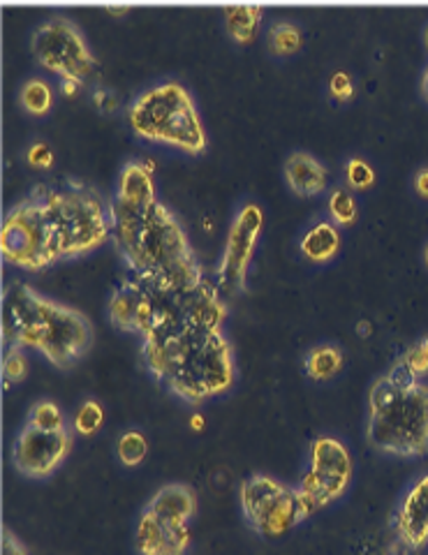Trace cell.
<instances>
[{"label": "cell", "mask_w": 428, "mask_h": 555, "mask_svg": "<svg viewBox=\"0 0 428 555\" xmlns=\"http://www.w3.org/2000/svg\"><path fill=\"white\" fill-rule=\"evenodd\" d=\"M387 555H419L428 546V475L417 477L403 493L389 520Z\"/></svg>", "instance_id": "cell-13"}, {"label": "cell", "mask_w": 428, "mask_h": 555, "mask_svg": "<svg viewBox=\"0 0 428 555\" xmlns=\"http://www.w3.org/2000/svg\"><path fill=\"white\" fill-rule=\"evenodd\" d=\"M264 10L260 5H230L225 10V30L236 44H248L255 40L257 30H260Z\"/></svg>", "instance_id": "cell-19"}, {"label": "cell", "mask_w": 428, "mask_h": 555, "mask_svg": "<svg viewBox=\"0 0 428 555\" xmlns=\"http://www.w3.org/2000/svg\"><path fill=\"white\" fill-rule=\"evenodd\" d=\"M107 238L109 199L89 183L67 179L38 183L8 208L0 253L8 264L36 273L63 259L89 255Z\"/></svg>", "instance_id": "cell-1"}, {"label": "cell", "mask_w": 428, "mask_h": 555, "mask_svg": "<svg viewBox=\"0 0 428 555\" xmlns=\"http://www.w3.org/2000/svg\"><path fill=\"white\" fill-rule=\"evenodd\" d=\"M142 359L160 385L191 405L225 393L236 377L232 343L222 328L191 326L142 340Z\"/></svg>", "instance_id": "cell-4"}, {"label": "cell", "mask_w": 428, "mask_h": 555, "mask_svg": "<svg viewBox=\"0 0 428 555\" xmlns=\"http://www.w3.org/2000/svg\"><path fill=\"white\" fill-rule=\"evenodd\" d=\"M193 428L202 430L204 428V416L202 414H193Z\"/></svg>", "instance_id": "cell-37"}, {"label": "cell", "mask_w": 428, "mask_h": 555, "mask_svg": "<svg viewBox=\"0 0 428 555\" xmlns=\"http://www.w3.org/2000/svg\"><path fill=\"white\" fill-rule=\"evenodd\" d=\"M238 500L248 526L262 537H281L313 512L299 486H287L271 475L255 473L238 486Z\"/></svg>", "instance_id": "cell-8"}, {"label": "cell", "mask_w": 428, "mask_h": 555, "mask_svg": "<svg viewBox=\"0 0 428 555\" xmlns=\"http://www.w3.org/2000/svg\"><path fill=\"white\" fill-rule=\"evenodd\" d=\"M346 181L350 190H368L378 181V173L371 167L368 160L359 158V155H352L346 163Z\"/></svg>", "instance_id": "cell-28"}, {"label": "cell", "mask_w": 428, "mask_h": 555, "mask_svg": "<svg viewBox=\"0 0 428 555\" xmlns=\"http://www.w3.org/2000/svg\"><path fill=\"white\" fill-rule=\"evenodd\" d=\"M107 12H118V14H126V12H128V8H114V5H109V8H107Z\"/></svg>", "instance_id": "cell-38"}, {"label": "cell", "mask_w": 428, "mask_h": 555, "mask_svg": "<svg viewBox=\"0 0 428 555\" xmlns=\"http://www.w3.org/2000/svg\"><path fill=\"white\" fill-rule=\"evenodd\" d=\"M424 44H426V49H428V24H426V28H424Z\"/></svg>", "instance_id": "cell-40"}, {"label": "cell", "mask_w": 428, "mask_h": 555, "mask_svg": "<svg viewBox=\"0 0 428 555\" xmlns=\"http://www.w3.org/2000/svg\"><path fill=\"white\" fill-rule=\"evenodd\" d=\"M267 42H269V49L271 54L276 56H293L297 54V51L301 49L303 44V33L297 24L293 22H273L269 33H267Z\"/></svg>", "instance_id": "cell-23"}, {"label": "cell", "mask_w": 428, "mask_h": 555, "mask_svg": "<svg viewBox=\"0 0 428 555\" xmlns=\"http://www.w3.org/2000/svg\"><path fill=\"white\" fill-rule=\"evenodd\" d=\"M285 181L297 197H315L329 188V169L308 151H293L283 165Z\"/></svg>", "instance_id": "cell-15"}, {"label": "cell", "mask_w": 428, "mask_h": 555, "mask_svg": "<svg viewBox=\"0 0 428 555\" xmlns=\"http://www.w3.org/2000/svg\"><path fill=\"white\" fill-rule=\"evenodd\" d=\"M26 160L28 165L33 167H40V169H47L54 165V151H51V146L47 142H33L28 149H26Z\"/></svg>", "instance_id": "cell-31"}, {"label": "cell", "mask_w": 428, "mask_h": 555, "mask_svg": "<svg viewBox=\"0 0 428 555\" xmlns=\"http://www.w3.org/2000/svg\"><path fill=\"white\" fill-rule=\"evenodd\" d=\"M329 95L336 102L352 100V95H354V81H352V77L348 73H342V69L334 73L332 79H329Z\"/></svg>", "instance_id": "cell-30"}, {"label": "cell", "mask_w": 428, "mask_h": 555, "mask_svg": "<svg viewBox=\"0 0 428 555\" xmlns=\"http://www.w3.org/2000/svg\"><path fill=\"white\" fill-rule=\"evenodd\" d=\"M130 130L144 142L165 144L199 155L209 146V134L191 91L177 79H167L137 93L126 107Z\"/></svg>", "instance_id": "cell-7"}, {"label": "cell", "mask_w": 428, "mask_h": 555, "mask_svg": "<svg viewBox=\"0 0 428 555\" xmlns=\"http://www.w3.org/2000/svg\"><path fill=\"white\" fill-rule=\"evenodd\" d=\"M107 315L118 332L148 340L179 334L191 326L222 328L228 306L213 278L191 289H171L128 275L112 292Z\"/></svg>", "instance_id": "cell-3"}, {"label": "cell", "mask_w": 428, "mask_h": 555, "mask_svg": "<svg viewBox=\"0 0 428 555\" xmlns=\"http://www.w3.org/2000/svg\"><path fill=\"white\" fill-rule=\"evenodd\" d=\"M112 241L128 275L171 289H191L207 281L204 267L179 216L160 199L132 206L109 197Z\"/></svg>", "instance_id": "cell-2"}, {"label": "cell", "mask_w": 428, "mask_h": 555, "mask_svg": "<svg viewBox=\"0 0 428 555\" xmlns=\"http://www.w3.org/2000/svg\"><path fill=\"white\" fill-rule=\"evenodd\" d=\"M262 228H264V211L260 204L246 202L242 208H238L230 224L225 248H222L216 278H213L222 294H230L232 297V294L244 292L248 269L252 262L257 241H260Z\"/></svg>", "instance_id": "cell-11"}, {"label": "cell", "mask_w": 428, "mask_h": 555, "mask_svg": "<svg viewBox=\"0 0 428 555\" xmlns=\"http://www.w3.org/2000/svg\"><path fill=\"white\" fill-rule=\"evenodd\" d=\"M352 454L346 442L332 436H320L313 440L308 470L299 481V491L313 512L346 495L352 481Z\"/></svg>", "instance_id": "cell-10"}, {"label": "cell", "mask_w": 428, "mask_h": 555, "mask_svg": "<svg viewBox=\"0 0 428 555\" xmlns=\"http://www.w3.org/2000/svg\"><path fill=\"white\" fill-rule=\"evenodd\" d=\"M70 449L73 433L67 428L42 430L24 424L12 442V465L28 479H47L59 470Z\"/></svg>", "instance_id": "cell-12"}, {"label": "cell", "mask_w": 428, "mask_h": 555, "mask_svg": "<svg viewBox=\"0 0 428 555\" xmlns=\"http://www.w3.org/2000/svg\"><path fill=\"white\" fill-rule=\"evenodd\" d=\"M3 555H28L26 546L8 528H3Z\"/></svg>", "instance_id": "cell-32"}, {"label": "cell", "mask_w": 428, "mask_h": 555, "mask_svg": "<svg viewBox=\"0 0 428 555\" xmlns=\"http://www.w3.org/2000/svg\"><path fill=\"white\" fill-rule=\"evenodd\" d=\"M413 185H415V193H417L419 197L428 199V167H421V169L415 173Z\"/></svg>", "instance_id": "cell-34"}, {"label": "cell", "mask_w": 428, "mask_h": 555, "mask_svg": "<svg viewBox=\"0 0 428 555\" xmlns=\"http://www.w3.org/2000/svg\"><path fill=\"white\" fill-rule=\"evenodd\" d=\"M393 366L401 369L410 379L421 382V377L428 375V336L410 345L407 350L393 361Z\"/></svg>", "instance_id": "cell-24"}, {"label": "cell", "mask_w": 428, "mask_h": 555, "mask_svg": "<svg viewBox=\"0 0 428 555\" xmlns=\"http://www.w3.org/2000/svg\"><path fill=\"white\" fill-rule=\"evenodd\" d=\"M134 544L140 555H187V548H191V528L171 524V520L144 509L140 524H137Z\"/></svg>", "instance_id": "cell-14"}, {"label": "cell", "mask_w": 428, "mask_h": 555, "mask_svg": "<svg viewBox=\"0 0 428 555\" xmlns=\"http://www.w3.org/2000/svg\"><path fill=\"white\" fill-rule=\"evenodd\" d=\"M340 228L334 220H317L308 228L299 241V250L301 255L313 264H324L332 262V259L338 255L340 250Z\"/></svg>", "instance_id": "cell-18"}, {"label": "cell", "mask_w": 428, "mask_h": 555, "mask_svg": "<svg viewBox=\"0 0 428 555\" xmlns=\"http://www.w3.org/2000/svg\"><path fill=\"white\" fill-rule=\"evenodd\" d=\"M93 102H95V107L102 112H114L118 107V98L112 91H102V89L93 93Z\"/></svg>", "instance_id": "cell-33"}, {"label": "cell", "mask_w": 428, "mask_h": 555, "mask_svg": "<svg viewBox=\"0 0 428 555\" xmlns=\"http://www.w3.org/2000/svg\"><path fill=\"white\" fill-rule=\"evenodd\" d=\"M102 422H105V410H102V405L95 401V398H89V401H83L77 408L73 416V430L77 436L89 438V436H95Z\"/></svg>", "instance_id": "cell-26"}, {"label": "cell", "mask_w": 428, "mask_h": 555, "mask_svg": "<svg viewBox=\"0 0 428 555\" xmlns=\"http://www.w3.org/2000/svg\"><path fill=\"white\" fill-rule=\"evenodd\" d=\"M20 104L33 116H44L54 107V89L42 77H28L20 89Z\"/></svg>", "instance_id": "cell-21"}, {"label": "cell", "mask_w": 428, "mask_h": 555, "mask_svg": "<svg viewBox=\"0 0 428 555\" xmlns=\"http://www.w3.org/2000/svg\"><path fill=\"white\" fill-rule=\"evenodd\" d=\"M424 264L428 267V241H426V246H424Z\"/></svg>", "instance_id": "cell-39"}, {"label": "cell", "mask_w": 428, "mask_h": 555, "mask_svg": "<svg viewBox=\"0 0 428 555\" xmlns=\"http://www.w3.org/2000/svg\"><path fill=\"white\" fill-rule=\"evenodd\" d=\"M342 361L346 359H342V350L338 345L322 343V345H315L313 350L306 354L303 371L315 382H327L338 375V371L342 369Z\"/></svg>", "instance_id": "cell-20"}, {"label": "cell", "mask_w": 428, "mask_h": 555, "mask_svg": "<svg viewBox=\"0 0 428 555\" xmlns=\"http://www.w3.org/2000/svg\"><path fill=\"white\" fill-rule=\"evenodd\" d=\"M30 51L44 69L61 79L86 83L98 67L81 28L63 14H51L38 24L30 38Z\"/></svg>", "instance_id": "cell-9"}, {"label": "cell", "mask_w": 428, "mask_h": 555, "mask_svg": "<svg viewBox=\"0 0 428 555\" xmlns=\"http://www.w3.org/2000/svg\"><path fill=\"white\" fill-rule=\"evenodd\" d=\"M327 211H329V220H334L338 228H352L359 218V204L354 197V190H350L348 185L332 188L327 197Z\"/></svg>", "instance_id": "cell-22"}, {"label": "cell", "mask_w": 428, "mask_h": 555, "mask_svg": "<svg viewBox=\"0 0 428 555\" xmlns=\"http://www.w3.org/2000/svg\"><path fill=\"white\" fill-rule=\"evenodd\" d=\"M146 509L171 524L187 526L197 514V495L187 483H167L153 493Z\"/></svg>", "instance_id": "cell-16"}, {"label": "cell", "mask_w": 428, "mask_h": 555, "mask_svg": "<svg viewBox=\"0 0 428 555\" xmlns=\"http://www.w3.org/2000/svg\"><path fill=\"white\" fill-rule=\"evenodd\" d=\"M421 95H424V100L428 102V65L424 67V73H421Z\"/></svg>", "instance_id": "cell-36"}, {"label": "cell", "mask_w": 428, "mask_h": 555, "mask_svg": "<svg viewBox=\"0 0 428 555\" xmlns=\"http://www.w3.org/2000/svg\"><path fill=\"white\" fill-rule=\"evenodd\" d=\"M81 81H73V79H61V91L65 95H77V91L81 89Z\"/></svg>", "instance_id": "cell-35"}, {"label": "cell", "mask_w": 428, "mask_h": 555, "mask_svg": "<svg viewBox=\"0 0 428 555\" xmlns=\"http://www.w3.org/2000/svg\"><path fill=\"white\" fill-rule=\"evenodd\" d=\"M26 424L36 426V428H42V430H61V428H67V426H65V414H63V410H61L54 401H49V398H42V401H38L36 405L30 408Z\"/></svg>", "instance_id": "cell-27"}, {"label": "cell", "mask_w": 428, "mask_h": 555, "mask_svg": "<svg viewBox=\"0 0 428 555\" xmlns=\"http://www.w3.org/2000/svg\"><path fill=\"white\" fill-rule=\"evenodd\" d=\"M112 197L132 206L156 202L158 195L156 181H153V167H148L144 160H128L118 171Z\"/></svg>", "instance_id": "cell-17"}, {"label": "cell", "mask_w": 428, "mask_h": 555, "mask_svg": "<svg viewBox=\"0 0 428 555\" xmlns=\"http://www.w3.org/2000/svg\"><path fill=\"white\" fill-rule=\"evenodd\" d=\"M148 454V442L140 430H126L116 442V456L126 467L140 465Z\"/></svg>", "instance_id": "cell-25"}, {"label": "cell", "mask_w": 428, "mask_h": 555, "mask_svg": "<svg viewBox=\"0 0 428 555\" xmlns=\"http://www.w3.org/2000/svg\"><path fill=\"white\" fill-rule=\"evenodd\" d=\"M28 375V357L22 347H5L3 354V377L5 385H16Z\"/></svg>", "instance_id": "cell-29"}, {"label": "cell", "mask_w": 428, "mask_h": 555, "mask_svg": "<svg viewBox=\"0 0 428 555\" xmlns=\"http://www.w3.org/2000/svg\"><path fill=\"white\" fill-rule=\"evenodd\" d=\"M366 440L389 456L428 454V385H401L387 373L368 391Z\"/></svg>", "instance_id": "cell-6"}, {"label": "cell", "mask_w": 428, "mask_h": 555, "mask_svg": "<svg viewBox=\"0 0 428 555\" xmlns=\"http://www.w3.org/2000/svg\"><path fill=\"white\" fill-rule=\"evenodd\" d=\"M3 340L5 347H30L56 369H70L89 352L93 326L77 308L14 281L3 297Z\"/></svg>", "instance_id": "cell-5"}]
</instances>
